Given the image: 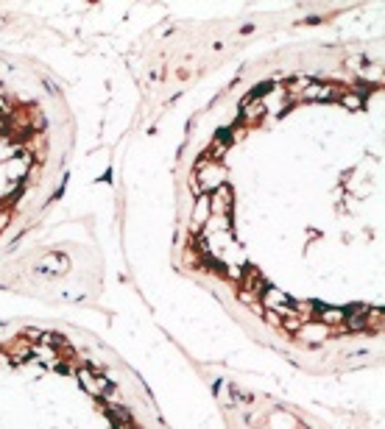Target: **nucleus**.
<instances>
[{
    "mask_svg": "<svg viewBox=\"0 0 385 429\" xmlns=\"http://www.w3.org/2000/svg\"><path fill=\"white\" fill-rule=\"evenodd\" d=\"M79 376H81V382L86 385V390H89V393H98V396H101L103 390H106V382H103V379H95L89 371H81Z\"/></svg>",
    "mask_w": 385,
    "mask_h": 429,
    "instance_id": "1",
    "label": "nucleus"
}]
</instances>
